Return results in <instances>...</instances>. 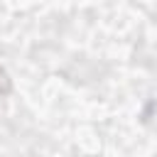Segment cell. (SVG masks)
I'll return each instance as SVG.
<instances>
[{"instance_id": "cell-1", "label": "cell", "mask_w": 157, "mask_h": 157, "mask_svg": "<svg viewBox=\"0 0 157 157\" xmlns=\"http://www.w3.org/2000/svg\"><path fill=\"white\" fill-rule=\"evenodd\" d=\"M0 91H10V78L2 69H0Z\"/></svg>"}]
</instances>
